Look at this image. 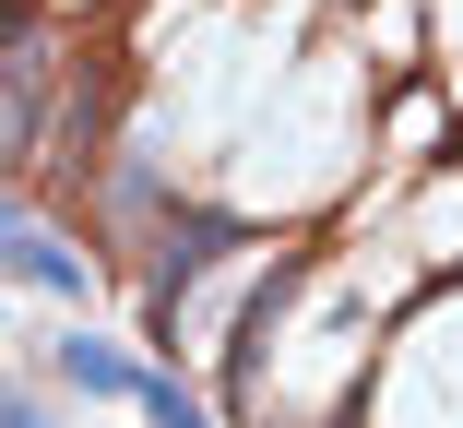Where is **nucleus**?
Returning a JSON list of instances; mask_svg holds the SVG:
<instances>
[{
  "label": "nucleus",
  "mask_w": 463,
  "mask_h": 428,
  "mask_svg": "<svg viewBox=\"0 0 463 428\" xmlns=\"http://www.w3.org/2000/svg\"><path fill=\"white\" fill-rule=\"evenodd\" d=\"M0 274L36 286V298H96V262H83L48 214H24V203H0Z\"/></svg>",
  "instance_id": "obj_3"
},
{
  "label": "nucleus",
  "mask_w": 463,
  "mask_h": 428,
  "mask_svg": "<svg viewBox=\"0 0 463 428\" xmlns=\"http://www.w3.org/2000/svg\"><path fill=\"white\" fill-rule=\"evenodd\" d=\"M60 381H71L83 404H131L143 357H131V346H108V333H71V346H60Z\"/></svg>",
  "instance_id": "obj_4"
},
{
  "label": "nucleus",
  "mask_w": 463,
  "mask_h": 428,
  "mask_svg": "<svg viewBox=\"0 0 463 428\" xmlns=\"http://www.w3.org/2000/svg\"><path fill=\"white\" fill-rule=\"evenodd\" d=\"M0 428H60V416H48V404H36L24 381H0Z\"/></svg>",
  "instance_id": "obj_6"
},
{
  "label": "nucleus",
  "mask_w": 463,
  "mask_h": 428,
  "mask_svg": "<svg viewBox=\"0 0 463 428\" xmlns=\"http://www.w3.org/2000/svg\"><path fill=\"white\" fill-rule=\"evenodd\" d=\"M48 96H60V36L13 13V24H0V155L36 143V108H48Z\"/></svg>",
  "instance_id": "obj_2"
},
{
  "label": "nucleus",
  "mask_w": 463,
  "mask_h": 428,
  "mask_svg": "<svg viewBox=\"0 0 463 428\" xmlns=\"http://www.w3.org/2000/svg\"><path fill=\"white\" fill-rule=\"evenodd\" d=\"M226 250H250V226H238V214H214V203H166V226H155V274H143V321H155V333H178V309L214 286Z\"/></svg>",
  "instance_id": "obj_1"
},
{
  "label": "nucleus",
  "mask_w": 463,
  "mask_h": 428,
  "mask_svg": "<svg viewBox=\"0 0 463 428\" xmlns=\"http://www.w3.org/2000/svg\"><path fill=\"white\" fill-rule=\"evenodd\" d=\"M131 404H143V428H214V416H203V393L178 381V369H143V381H131Z\"/></svg>",
  "instance_id": "obj_5"
}]
</instances>
